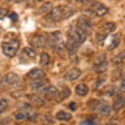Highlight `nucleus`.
<instances>
[{
	"label": "nucleus",
	"instance_id": "f8f14e48",
	"mask_svg": "<svg viewBox=\"0 0 125 125\" xmlns=\"http://www.w3.org/2000/svg\"><path fill=\"white\" fill-rule=\"evenodd\" d=\"M74 91H75V93H76L77 95H79L80 96H85L88 93L89 88L87 84L82 83L78 84V85L75 87Z\"/></svg>",
	"mask_w": 125,
	"mask_h": 125
},
{
	"label": "nucleus",
	"instance_id": "b1692460",
	"mask_svg": "<svg viewBox=\"0 0 125 125\" xmlns=\"http://www.w3.org/2000/svg\"><path fill=\"white\" fill-rule=\"evenodd\" d=\"M101 102L97 99H93V100H91L88 104V106L91 110H97L98 107L101 105Z\"/></svg>",
	"mask_w": 125,
	"mask_h": 125
},
{
	"label": "nucleus",
	"instance_id": "9d476101",
	"mask_svg": "<svg viewBox=\"0 0 125 125\" xmlns=\"http://www.w3.org/2000/svg\"><path fill=\"white\" fill-rule=\"evenodd\" d=\"M28 77L33 80L41 79H44L46 77V73L42 69L34 68L31 70H30L29 73H28Z\"/></svg>",
	"mask_w": 125,
	"mask_h": 125
},
{
	"label": "nucleus",
	"instance_id": "bb28decb",
	"mask_svg": "<svg viewBox=\"0 0 125 125\" xmlns=\"http://www.w3.org/2000/svg\"><path fill=\"white\" fill-rule=\"evenodd\" d=\"M24 52L26 53V55L30 58H34L36 56V52H35L34 49L30 48H25Z\"/></svg>",
	"mask_w": 125,
	"mask_h": 125
},
{
	"label": "nucleus",
	"instance_id": "39448f33",
	"mask_svg": "<svg viewBox=\"0 0 125 125\" xmlns=\"http://www.w3.org/2000/svg\"><path fill=\"white\" fill-rule=\"evenodd\" d=\"M79 46H80V44L76 40V39H75L74 36H72L71 34H68L67 41H66V43H65V48L67 49L68 53H69L70 56L75 55V53L77 52L78 48H79Z\"/></svg>",
	"mask_w": 125,
	"mask_h": 125
},
{
	"label": "nucleus",
	"instance_id": "423d86ee",
	"mask_svg": "<svg viewBox=\"0 0 125 125\" xmlns=\"http://www.w3.org/2000/svg\"><path fill=\"white\" fill-rule=\"evenodd\" d=\"M76 25L80 29L83 30L87 35H90L92 34V26L89 21L84 16H80L78 19Z\"/></svg>",
	"mask_w": 125,
	"mask_h": 125
},
{
	"label": "nucleus",
	"instance_id": "cd10ccee",
	"mask_svg": "<svg viewBox=\"0 0 125 125\" xmlns=\"http://www.w3.org/2000/svg\"><path fill=\"white\" fill-rule=\"evenodd\" d=\"M80 125H98V123L94 119H86L80 123Z\"/></svg>",
	"mask_w": 125,
	"mask_h": 125
},
{
	"label": "nucleus",
	"instance_id": "dca6fc26",
	"mask_svg": "<svg viewBox=\"0 0 125 125\" xmlns=\"http://www.w3.org/2000/svg\"><path fill=\"white\" fill-rule=\"evenodd\" d=\"M124 59H125V51L121 52L118 53L116 56H115L111 59V62L114 65H119L124 61Z\"/></svg>",
	"mask_w": 125,
	"mask_h": 125
},
{
	"label": "nucleus",
	"instance_id": "4468645a",
	"mask_svg": "<svg viewBox=\"0 0 125 125\" xmlns=\"http://www.w3.org/2000/svg\"><path fill=\"white\" fill-rule=\"evenodd\" d=\"M119 43H120V36L119 34H116L113 36L110 44L107 46V50L108 51L114 50L115 48H116L119 45Z\"/></svg>",
	"mask_w": 125,
	"mask_h": 125
},
{
	"label": "nucleus",
	"instance_id": "aec40b11",
	"mask_svg": "<svg viewBox=\"0 0 125 125\" xmlns=\"http://www.w3.org/2000/svg\"><path fill=\"white\" fill-rule=\"evenodd\" d=\"M39 62L43 66H48L50 65L51 63V58L49 54L47 52H42L40 55V59H39Z\"/></svg>",
	"mask_w": 125,
	"mask_h": 125
},
{
	"label": "nucleus",
	"instance_id": "2eb2a0df",
	"mask_svg": "<svg viewBox=\"0 0 125 125\" xmlns=\"http://www.w3.org/2000/svg\"><path fill=\"white\" fill-rule=\"evenodd\" d=\"M125 106V94H124L123 96H119L116 101H115L114 105H113V109L115 111L121 110L123 107Z\"/></svg>",
	"mask_w": 125,
	"mask_h": 125
},
{
	"label": "nucleus",
	"instance_id": "6ab92c4d",
	"mask_svg": "<svg viewBox=\"0 0 125 125\" xmlns=\"http://www.w3.org/2000/svg\"><path fill=\"white\" fill-rule=\"evenodd\" d=\"M56 119L61 121H69L72 119V115L68 112H65L64 110L59 111L56 115Z\"/></svg>",
	"mask_w": 125,
	"mask_h": 125
},
{
	"label": "nucleus",
	"instance_id": "20e7f679",
	"mask_svg": "<svg viewBox=\"0 0 125 125\" xmlns=\"http://www.w3.org/2000/svg\"><path fill=\"white\" fill-rule=\"evenodd\" d=\"M89 11H92L94 15L98 16V17L105 16L109 11L108 8L104 4L101 3H98V2L93 1L89 3Z\"/></svg>",
	"mask_w": 125,
	"mask_h": 125
},
{
	"label": "nucleus",
	"instance_id": "f03ea898",
	"mask_svg": "<svg viewBox=\"0 0 125 125\" xmlns=\"http://www.w3.org/2000/svg\"><path fill=\"white\" fill-rule=\"evenodd\" d=\"M115 29H116V25L115 22H105L103 25H101L95 35L96 43L99 45H103L104 42L107 39V36L114 32Z\"/></svg>",
	"mask_w": 125,
	"mask_h": 125
},
{
	"label": "nucleus",
	"instance_id": "4c0bfd02",
	"mask_svg": "<svg viewBox=\"0 0 125 125\" xmlns=\"http://www.w3.org/2000/svg\"><path fill=\"white\" fill-rule=\"evenodd\" d=\"M105 125H111V124H105Z\"/></svg>",
	"mask_w": 125,
	"mask_h": 125
},
{
	"label": "nucleus",
	"instance_id": "a878e982",
	"mask_svg": "<svg viewBox=\"0 0 125 125\" xmlns=\"http://www.w3.org/2000/svg\"><path fill=\"white\" fill-rule=\"evenodd\" d=\"M8 105H9V101L8 99L3 98L0 100V114H2L8 108Z\"/></svg>",
	"mask_w": 125,
	"mask_h": 125
},
{
	"label": "nucleus",
	"instance_id": "ddd939ff",
	"mask_svg": "<svg viewBox=\"0 0 125 125\" xmlns=\"http://www.w3.org/2000/svg\"><path fill=\"white\" fill-rule=\"evenodd\" d=\"M118 88L116 86L114 85H109L107 87H105V88L102 90V95L105 96H113L117 93Z\"/></svg>",
	"mask_w": 125,
	"mask_h": 125
},
{
	"label": "nucleus",
	"instance_id": "f704fd0d",
	"mask_svg": "<svg viewBox=\"0 0 125 125\" xmlns=\"http://www.w3.org/2000/svg\"><path fill=\"white\" fill-rule=\"evenodd\" d=\"M75 1L79 2V3H83V4H89L93 0H75Z\"/></svg>",
	"mask_w": 125,
	"mask_h": 125
},
{
	"label": "nucleus",
	"instance_id": "2f4dec72",
	"mask_svg": "<svg viewBox=\"0 0 125 125\" xmlns=\"http://www.w3.org/2000/svg\"><path fill=\"white\" fill-rule=\"evenodd\" d=\"M70 95V90L68 88H65L62 92V96H64V98H66Z\"/></svg>",
	"mask_w": 125,
	"mask_h": 125
},
{
	"label": "nucleus",
	"instance_id": "7ed1b4c3",
	"mask_svg": "<svg viewBox=\"0 0 125 125\" xmlns=\"http://www.w3.org/2000/svg\"><path fill=\"white\" fill-rule=\"evenodd\" d=\"M3 54L8 57H14L20 48V41L18 39H12L8 42H3L1 44Z\"/></svg>",
	"mask_w": 125,
	"mask_h": 125
},
{
	"label": "nucleus",
	"instance_id": "5701e85b",
	"mask_svg": "<svg viewBox=\"0 0 125 125\" xmlns=\"http://www.w3.org/2000/svg\"><path fill=\"white\" fill-rule=\"evenodd\" d=\"M52 8V5L51 2H46V3H43L39 7V11H39V13H45L47 11H50Z\"/></svg>",
	"mask_w": 125,
	"mask_h": 125
},
{
	"label": "nucleus",
	"instance_id": "7c9ffc66",
	"mask_svg": "<svg viewBox=\"0 0 125 125\" xmlns=\"http://www.w3.org/2000/svg\"><path fill=\"white\" fill-rule=\"evenodd\" d=\"M105 78H102V77H100L99 79L96 80V87H94V88H98L99 86L101 85V84H102L104 82H105Z\"/></svg>",
	"mask_w": 125,
	"mask_h": 125
},
{
	"label": "nucleus",
	"instance_id": "412c9836",
	"mask_svg": "<svg viewBox=\"0 0 125 125\" xmlns=\"http://www.w3.org/2000/svg\"><path fill=\"white\" fill-rule=\"evenodd\" d=\"M43 79H37L35 82H33L31 83V88L33 90H39L40 88H44V86L46 85V81L44 80H42Z\"/></svg>",
	"mask_w": 125,
	"mask_h": 125
},
{
	"label": "nucleus",
	"instance_id": "f257e3e1",
	"mask_svg": "<svg viewBox=\"0 0 125 125\" xmlns=\"http://www.w3.org/2000/svg\"><path fill=\"white\" fill-rule=\"evenodd\" d=\"M74 13V9L66 5H58L49 11L48 17L53 21H61L71 17Z\"/></svg>",
	"mask_w": 125,
	"mask_h": 125
},
{
	"label": "nucleus",
	"instance_id": "9b49d317",
	"mask_svg": "<svg viewBox=\"0 0 125 125\" xmlns=\"http://www.w3.org/2000/svg\"><path fill=\"white\" fill-rule=\"evenodd\" d=\"M82 72L79 68L74 67L72 69L69 70L65 74V79L69 80V81H74V80L78 79L81 76Z\"/></svg>",
	"mask_w": 125,
	"mask_h": 125
},
{
	"label": "nucleus",
	"instance_id": "393cba45",
	"mask_svg": "<svg viewBox=\"0 0 125 125\" xmlns=\"http://www.w3.org/2000/svg\"><path fill=\"white\" fill-rule=\"evenodd\" d=\"M106 61V56H105V53H101L96 56V59H95V61H94V65H101V63L105 62Z\"/></svg>",
	"mask_w": 125,
	"mask_h": 125
},
{
	"label": "nucleus",
	"instance_id": "473e14b6",
	"mask_svg": "<svg viewBox=\"0 0 125 125\" xmlns=\"http://www.w3.org/2000/svg\"><path fill=\"white\" fill-rule=\"evenodd\" d=\"M16 119L17 120H21V119H23L25 118V115L24 113H19V114H16Z\"/></svg>",
	"mask_w": 125,
	"mask_h": 125
},
{
	"label": "nucleus",
	"instance_id": "e433bc0d",
	"mask_svg": "<svg viewBox=\"0 0 125 125\" xmlns=\"http://www.w3.org/2000/svg\"><path fill=\"white\" fill-rule=\"evenodd\" d=\"M37 1H38V2H43L44 0H37Z\"/></svg>",
	"mask_w": 125,
	"mask_h": 125
},
{
	"label": "nucleus",
	"instance_id": "1a4fd4ad",
	"mask_svg": "<svg viewBox=\"0 0 125 125\" xmlns=\"http://www.w3.org/2000/svg\"><path fill=\"white\" fill-rule=\"evenodd\" d=\"M47 39L43 35H35L30 40V44L35 48H39L45 46Z\"/></svg>",
	"mask_w": 125,
	"mask_h": 125
},
{
	"label": "nucleus",
	"instance_id": "f3484780",
	"mask_svg": "<svg viewBox=\"0 0 125 125\" xmlns=\"http://www.w3.org/2000/svg\"><path fill=\"white\" fill-rule=\"evenodd\" d=\"M110 110H111V108L107 104H101V105L97 109L99 115H102V116H107V115H109L110 113Z\"/></svg>",
	"mask_w": 125,
	"mask_h": 125
},
{
	"label": "nucleus",
	"instance_id": "c756f323",
	"mask_svg": "<svg viewBox=\"0 0 125 125\" xmlns=\"http://www.w3.org/2000/svg\"><path fill=\"white\" fill-rule=\"evenodd\" d=\"M119 91L120 92H124L125 91V77H123V79L120 83V86H119Z\"/></svg>",
	"mask_w": 125,
	"mask_h": 125
},
{
	"label": "nucleus",
	"instance_id": "c9c22d12",
	"mask_svg": "<svg viewBox=\"0 0 125 125\" xmlns=\"http://www.w3.org/2000/svg\"><path fill=\"white\" fill-rule=\"evenodd\" d=\"M9 17H10V19H11V20L15 21L17 20V14L15 13V12H12L10 15V16H9Z\"/></svg>",
	"mask_w": 125,
	"mask_h": 125
},
{
	"label": "nucleus",
	"instance_id": "c85d7f7f",
	"mask_svg": "<svg viewBox=\"0 0 125 125\" xmlns=\"http://www.w3.org/2000/svg\"><path fill=\"white\" fill-rule=\"evenodd\" d=\"M8 10L7 8H0V19H3L5 16L8 15Z\"/></svg>",
	"mask_w": 125,
	"mask_h": 125
},
{
	"label": "nucleus",
	"instance_id": "a211bd4d",
	"mask_svg": "<svg viewBox=\"0 0 125 125\" xmlns=\"http://www.w3.org/2000/svg\"><path fill=\"white\" fill-rule=\"evenodd\" d=\"M29 100L30 101V102L32 104H34L36 106H42L44 105V101L40 96H36V95H30L28 96Z\"/></svg>",
	"mask_w": 125,
	"mask_h": 125
},
{
	"label": "nucleus",
	"instance_id": "72a5a7b5",
	"mask_svg": "<svg viewBox=\"0 0 125 125\" xmlns=\"http://www.w3.org/2000/svg\"><path fill=\"white\" fill-rule=\"evenodd\" d=\"M69 108L70 110H72V111H75L77 109V105L76 104H75V102H71L69 105Z\"/></svg>",
	"mask_w": 125,
	"mask_h": 125
},
{
	"label": "nucleus",
	"instance_id": "6e6552de",
	"mask_svg": "<svg viewBox=\"0 0 125 125\" xmlns=\"http://www.w3.org/2000/svg\"><path fill=\"white\" fill-rule=\"evenodd\" d=\"M43 93L45 94L46 97L50 100H56L60 96V92L55 86H48V88H45L43 90Z\"/></svg>",
	"mask_w": 125,
	"mask_h": 125
},
{
	"label": "nucleus",
	"instance_id": "0eeeda50",
	"mask_svg": "<svg viewBox=\"0 0 125 125\" xmlns=\"http://www.w3.org/2000/svg\"><path fill=\"white\" fill-rule=\"evenodd\" d=\"M21 82V78L20 76L16 74V73L10 72L8 74H7L5 76L3 77V83L8 85H16L19 84Z\"/></svg>",
	"mask_w": 125,
	"mask_h": 125
},
{
	"label": "nucleus",
	"instance_id": "4be33fe9",
	"mask_svg": "<svg viewBox=\"0 0 125 125\" xmlns=\"http://www.w3.org/2000/svg\"><path fill=\"white\" fill-rule=\"evenodd\" d=\"M107 68H108V62L105 61V62L101 63V65H96L94 70H95L96 73H97V74H103V73H105L107 70Z\"/></svg>",
	"mask_w": 125,
	"mask_h": 125
}]
</instances>
